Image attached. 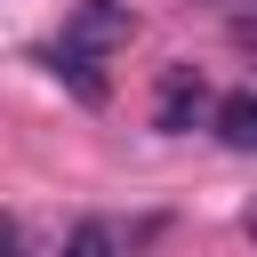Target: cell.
Here are the masks:
<instances>
[{
	"label": "cell",
	"instance_id": "obj_8",
	"mask_svg": "<svg viewBox=\"0 0 257 257\" xmlns=\"http://www.w3.org/2000/svg\"><path fill=\"white\" fill-rule=\"evenodd\" d=\"M249 32H257V24H249Z\"/></svg>",
	"mask_w": 257,
	"mask_h": 257
},
{
	"label": "cell",
	"instance_id": "obj_1",
	"mask_svg": "<svg viewBox=\"0 0 257 257\" xmlns=\"http://www.w3.org/2000/svg\"><path fill=\"white\" fill-rule=\"evenodd\" d=\"M209 80L193 72V64H169L161 72V88H153V128L161 137H185V128H209Z\"/></svg>",
	"mask_w": 257,
	"mask_h": 257
},
{
	"label": "cell",
	"instance_id": "obj_7",
	"mask_svg": "<svg viewBox=\"0 0 257 257\" xmlns=\"http://www.w3.org/2000/svg\"><path fill=\"white\" fill-rule=\"evenodd\" d=\"M241 233H249V241H257V193H249V209H241Z\"/></svg>",
	"mask_w": 257,
	"mask_h": 257
},
{
	"label": "cell",
	"instance_id": "obj_4",
	"mask_svg": "<svg viewBox=\"0 0 257 257\" xmlns=\"http://www.w3.org/2000/svg\"><path fill=\"white\" fill-rule=\"evenodd\" d=\"M209 128H217V145H225V153H257V88L217 96V104H209Z\"/></svg>",
	"mask_w": 257,
	"mask_h": 257
},
{
	"label": "cell",
	"instance_id": "obj_2",
	"mask_svg": "<svg viewBox=\"0 0 257 257\" xmlns=\"http://www.w3.org/2000/svg\"><path fill=\"white\" fill-rule=\"evenodd\" d=\"M64 40H80V48L112 56V48H128V40H137V8H128V0H80V8L64 16Z\"/></svg>",
	"mask_w": 257,
	"mask_h": 257
},
{
	"label": "cell",
	"instance_id": "obj_3",
	"mask_svg": "<svg viewBox=\"0 0 257 257\" xmlns=\"http://www.w3.org/2000/svg\"><path fill=\"white\" fill-rule=\"evenodd\" d=\"M40 64L80 96V104H104L112 88H104V72H96V48H80V40H56V48H40Z\"/></svg>",
	"mask_w": 257,
	"mask_h": 257
},
{
	"label": "cell",
	"instance_id": "obj_5",
	"mask_svg": "<svg viewBox=\"0 0 257 257\" xmlns=\"http://www.w3.org/2000/svg\"><path fill=\"white\" fill-rule=\"evenodd\" d=\"M153 225H112V217H88V225H72L64 233V249L72 257H104V249H128V241H145Z\"/></svg>",
	"mask_w": 257,
	"mask_h": 257
},
{
	"label": "cell",
	"instance_id": "obj_6",
	"mask_svg": "<svg viewBox=\"0 0 257 257\" xmlns=\"http://www.w3.org/2000/svg\"><path fill=\"white\" fill-rule=\"evenodd\" d=\"M8 249H24V225H16V217H0V257H8Z\"/></svg>",
	"mask_w": 257,
	"mask_h": 257
}]
</instances>
